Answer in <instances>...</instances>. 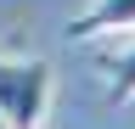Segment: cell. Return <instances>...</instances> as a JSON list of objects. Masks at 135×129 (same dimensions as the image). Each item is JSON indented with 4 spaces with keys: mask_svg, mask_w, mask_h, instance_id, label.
I'll return each instance as SVG.
<instances>
[{
    "mask_svg": "<svg viewBox=\"0 0 135 129\" xmlns=\"http://www.w3.org/2000/svg\"><path fill=\"white\" fill-rule=\"evenodd\" d=\"M51 84L56 79L45 56H0V118L11 129H45Z\"/></svg>",
    "mask_w": 135,
    "mask_h": 129,
    "instance_id": "obj_1",
    "label": "cell"
},
{
    "mask_svg": "<svg viewBox=\"0 0 135 129\" xmlns=\"http://www.w3.org/2000/svg\"><path fill=\"white\" fill-rule=\"evenodd\" d=\"M129 28H135V0H90L68 23V39H101V34H129Z\"/></svg>",
    "mask_w": 135,
    "mask_h": 129,
    "instance_id": "obj_2",
    "label": "cell"
},
{
    "mask_svg": "<svg viewBox=\"0 0 135 129\" xmlns=\"http://www.w3.org/2000/svg\"><path fill=\"white\" fill-rule=\"evenodd\" d=\"M107 73H113V84H107V101H113V107L135 101V45H124V51L107 62Z\"/></svg>",
    "mask_w": 135,
    "mask_h": 129,
    "instance_id": "obj_3",
    "label": "cell"
},
{
    "mask_svg": "<svg viewBox=\"0 0 135 129\" xmlns=\"http://www.w3.org/2000/svg\"><path fill=\"white\" fill-rule=\"evenodd\" d=\"M0 129H11V123H6V118H0Z\"/></svg>",
    "mask_w": 135,
    "mask_h": 129,
    "instance_id": "obj_4",
    "label": "cell"
}]
</instances>
